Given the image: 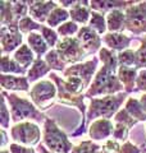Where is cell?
Masks as SVG:
<instances>
[{"label":"cell","instance_id":"ab89813d","mask_svg":"<svg viewBox=\"0 0 146 153\" xmlns=\"http://www.w3.org/2000/svg\"><path fill=\"white\" fill-rule=\"evenodd\" d=\"M128 134H129V128L122 124H114V130H113V139L118 142H128Z\"/></svg>","mask_w":146,"mask_h":153},{"label":"cell","instance_id":"484cf974","mask_svg":"<svg viewBox=\"0 0 146 153\" xmlns=\"http://www.w3.org/2000/svg\"><path fill=\"white\" fill-rule=\"evenodd\" d=\"M124 108L127 110L128 114L135 119V120H137L138 123L146 121V112L144 111L142 106H141L140 100L133 98V97H128V100L126 101Z\"/></svg>","mask_w":146,"mask_h":153},{"label":"cell","instance_id":"60d3db41","mask_svg":"<svg viewBox=\"0 0 146 153\" xmlns=\"http://www.w3.org/2000/svg\"><path fill=\"white\" fill-rule=\"evenodd\" d=\"M120 148H122V144L110 138V139L105 140L104 144L101 146V152L103 153H119L120 152Z\"/></svg>","mask_w":146,"mask_h":153},{"label":"cell","instance_id":"f546056e","mask_svg":"<svg viewBox=\"0 0 146 153\" xmlns=\"http://www.w3.org/2000/svg\"><path fill=\"white\" fill-rule=\"evenodd\" d=\"M45 61L49 65V68L51 70H56V71H63L67 69V64L63 61V59L60 57L59 52H58L55 49L49 50V52L45 55Z\"/></svg>","mask_w":146,"mask_h":153},{"label":"cell","instance_id":"603a6c76","mask_svg":"<svg viewBox=\"0 0 146 153\" xmlns=\"http://www.w3.org/2000/svg\"><path fill=\"white\" fill-rule=\"evenodd\" d=\"M13 59L21 66H23L24 69H27V68H31L33 65V63H35V60L37 57L35 55V52L30 49V46L23 44L16 52H14Z\"/></svg>","mask_w":146,"mask_h":153},{"label":"cell","instance_id":"83f0119b","mask_svg":"<svg viewBox=\"0 0 146 153\" xmlns=\"http://www.w3.org/2000/svg\"><path fill=\"white\" fill-rule=\"evenodd\" d=\"M13 23H18L14 17V12H13V1H0V25L2 27L4 26H9Z\"/></svg>","mask_w":146,"mask_h":153},{"label":"cell","instance_id":"52a82bcc","mask_svg":"<svg viewBox=\"0 0 146 153\" xmlns=\"http://www.w3.org/2000/svg\"><path fill=\"white\" fill-rule=\"evenodd\" d=\"M11 137L13 143L26 147L38 146L41 140V129L33 121H22L11 128Z\"/></svg>","mask_w":146,"mask_h":153},{"label":"cell","instance_id":"f35d334b","mask_svg":"<svg viewBox=\"0 0 146 153\" xmlns=\"http://www.w3.org/2000/svg\"><path fill=\"white\" fill-rule=\"evenodd\" d=\"M135 68L137 70L146 69V38L141 42V46L136 50V63Z\"/></svg>","mask_w":146,"mask_h":153},{"label":"cell","instance_id":"f6af8a7d","mask_svg":"<svg viewBox=\"0 0 146 153\" xmlns=\"http://www.w3.org/2000/svg\"><path fill=\"white\" fill-rule=\"evenodd\" d=\"M0 134H2V148L4 149L5 148V146H7V143H8V134H7V131H5V129H2L0 130Z\"/></svg>","mask_w":146,"mask_h":153},{"label":"cell","instance_id":"5bb4252c","mask_svg":"<svg viewBox=\"0 0 146 153\" xmlns=\"http://www.w3.org/2000/svg\"><path fill=\"white\" fill-rule=\"evenodd\" d=\"M0 84L3 91L9 92H30V82L24 75L0 74Z\"/></svg>","mask_w":146,"mask_h":153},{"label":"cell","instance_id":"9c48e42d","mask_svg":"<svg viewBox=\"0 0 146 153\" xmlns=\"http://www.w3.org/2000/svg\"><path fill=\"white\" fill-rule=\"evenodd\" d=\"M55 50L59 52L63 61L68 65H75L82 63L87 56V52L85 51L84 46L81 45L80 40L77 37H69V38H60L58 42Z\"/></svg>","mask_w":146,"mask_h":153},{"label":"cell","instance_id":"f907efd6","mask_svg":"<svg viewBox=\"0 0 146 153\" xmlns=\"http://www.w3.org/2000/svg\"><path fill=\"white\" fill-rule=\"evenodd\" d=\"M142 152H144V153H146V148H145V149H144V151H142Z\"/></svg>","mask_w":146,"mask_h":153},{"label":"cell","instance_id":"2e32d148","mask_svg":"<svg viewBox=\"0 0 146 153\" xmlns=\"http://www.w3.org/2000/svg\"><path fill=\"white\" fill-rule=\"evenodd\" d=\"M103 40L109 50L122 52L124 50H128L133 37L124 35L123 32H108L106 35H104Z\"/></svg>","mask_w":146,"mask_h":153},{"label":"cell","instance_id":"e0dca14e","mask_svg":"<svg viewBox=\"0 0 146 153\" xmlns=\"http://www.w3.org/2000/svg\"><path fill=\"white\" fill-rule=\"evenodd\" d=\"M91 13L92 9L90 7V1L86 0H78L75 7L71 8L69 14H71V21L77 23V25H89L90 19H91Z\"/></svg>","mask_w":146,"mask_h":153},{"label":"cell","instance_id":"1f68e13d","mask_svg":"<svg viewBox=\"0 0 146 153\" xmlns=\"http://www.w3.org/2000/svg\"><path fill=\"white\" fill-rule=\"evenodd\" d=\"M71 153H101V146L94 140H82L80 144L75 146Z\"/></svg>","mask_w":146,"mask_h":153},{"label":"cell","instance_id":"44dd1931","mask_svg":"<svg viewBox=\"0 0 146 153\" xmlns=\"http://www.w3.org/2000/svg\"><path fill=\"white\" fill-rule=\"evenodd\" d=\"M51 71V69L49 68V65L46 64L45 59H41V57H37L35 60V63L28 69L27 73V78L30 83H37L38 79H41L42 76H45L46 74H49ZM42 80V79H41Z\"/></svg>","mask_w":146,"mask_h":153},{"label":"cell","instance_id":"277c9868","mask_svg":"<svg viewBox=\"0 0 146 153\" xmlns=\"http://www.w3.org/2000/svg\"><path fill=\"white\" fill-rule=\"evenodd\" d=\"M53 82L55 83L56 88H58V100L59 102L68 105V106H73V107H77L78 111L82 115V120L80 123L78 128L76 129V131L72 134V137H80V135H84L86 133V112H87V106L85 105V93L82 94H77L75 93L73 91L69 89V87L67 85V82L64 78H62L58 74L55 73H50L49 75Z\"/></svg>","mask_w":146,"mask_h":153},{"label":"cell","instance_id":"681fc988","mask_svg":"<svg viewBox=\"0 0 146 153\" xmlns=\"http://www.w3.org/2000/svg\"><path fill=\"white\" fill-rule=\"evenodd\" d=\"M0 153H11V151L7 149V148H4V149H2V152H0Z\"/></svg>","mask_w":146,"mask_h":153},{"label":"cell","instance_id":"3957f363","mask_svg":"<svg viewBox=\"0 0 146 153\" xmlns=\"http://www.w3.org/2000/svg\"><path fill=\"white\" fill-rule=\"evenodd\" d=\"M2 94L7 98L9 108L12 114V121L14 124L22 121H33V123H44L46 120L45 114L38 110L31 100L26 97H21L17 93L7 92L2 89Z\"/></svg>","mask_w":146,"mask_h":153},{"label":"cell","instance_id":"f1b7e54d","mask_svg":"<svg viewBox=\"0 0 146 153\" xmlns=\"http://www.w3.org/2000/svg\"><path fill=\"white\" fill-rule=\"evenodd\" d=\"M90 28H92L95 32H97L99 35H106V31H108V26H106V16L103 13L99 12H94L91 13V19L89 22Z\"/></svg>","mask_w":146,"mask_h":153},{"label":"cell","instance_id":"74e56055","mask_svg":"<svg viewBox=\"0 0 146 153\" xmlns=\"http://www.w3.org/2000/svg\"><path fill=\"white\" fill-rule=\"evenodd\" d=\"M118 63L119 66H132L136 63V51L133 50H124L118 52Z\"/></svg>","mask_w":146,"mask_h":153},{"label":"cell","instance_id":"d590c367","mask_svg":"<svg viewBox=\"0 0 146 153\" xmlns=\"http://www.w3.org/2000/svg\"><path fill=\"white\" fill-rule=\"evenodd\" d=\"M8 106L9 105L7 98L2 94V107H0V125H2V129H8L11 126L12 114H11V108Z\"/></svg>","mask_w":146,"mask_h":153},{"label":"cell","instance_id":"7402d4cb","mask_svg":"<svg viewBox=\"0 0 146 153\" xmlns=\"http://www.w3.org/2000/svg\"><path fill=\"white\" fill-rule=\"evenodd\" d=\"M27 45L35 52L36 57H41L42 59V56L49 52V46L45 42V40H44V37L41 36V33H37V32L30 33L27 36Z\"/></svg>","mask_w":146,"mask_h":153},{"label":"cell","instance_id":"8d00e7d4","mask_svg":"<svg viewBox=\"0 0 146 153\" xmlns=\"http://www.w3.org/2000/svg\"><path fill=\"white\" fill-rule=\"evenodd\" d=\"M13 12L17 22L28 17L30 16V1H13Z\"/></svg>","mask_w":146,"mask_h":153},{"label":"cell","instance_id":"7a4b0ae2","mask_svg":"<svg viewBox=\"0 0 146 153\" xmlns=\"http://www.w3.org/2000/svg\"><path fill=\"white\" fill-rule=\"evenodd\" d=\"M128 93L120 92L113 96H104V97H96L90 100V105L86 112V126L97 120V119H109L115 116V114L120 110V106L124 101H127Z\"/></svg>","mask_w":146,"mask_h":153},{"label":"cell","instance_id":"816d5d0a","mask_svg":"<svg viewBox=\"0 0 146 153\" xmlns=\"http://www.w3.org/2000/svg\"><path fill=\"white\" fill-rule=\"evenodd\" d=\"M101 153H103V152H101Z\"/></svg>","mask_w":146,"mask_h":153},{"label":"cell","instance_id":"4316f807","mask_svg":"<svg viewBox=\"0 0 146 153\" xmlns=\"http://www.w3.org/2000/svg\"><path fill=\"white\" fill-rule=\"evenodd\" d=\"M71 18V14L69 10H67L65 8H62V7H58L55 8L54 10L51 12L50 17L47 18L46 21V25L50 27V28H58L59 26H62L63 23L68 22V19Z\"/></svg>","mask_w":146,"mask_h":153},{"label":"cell","instance_id":"e575fe53","mask_svg":"<svg viewBox=\"0 0 146 153\" xmlns=\"http://www.w3.org/2000/svg\"><path fill=\"white\" fill-rule=\"evenodd\" d=\"M113 121H114V124H122V125H126L129 129L133 128L136 124L138 123L137 120H135V119L131 116V115L128 114V111L124 107L120 108L119 111L115 114V116L113 117Z\"/></svg>","mask_w":146,"mask_h":153},{"label":"cell","instance_id":"ac0fdd59","mask_svg":"<svg viewBox=\"0 0 146 153\" xmlns=\"http://www.w3.org/2000/svg\"><path fill=\"white\" fill-rule=\"evenodd\" d=\"M136 1H111V0H91L90 1V7L94 12H99L103 14H108L111 10H115V9H120V10H126L128 7L133 5Z\"/></svg>","mask_w":146,"mask_h":153},{"label":"cell","instance_id":"cb8c5ba5","mask_svg":"<svg viewBox=\"0 0 146 153\" xmlns=\"http://www.w3.org/2000/svg\"><path fill=\"white\" fill-rule=\"evenodd\" d=\"M0 70H2V74H9V75H14V74L24 75L28 73L27 69L21 66L9 55H2V66H0Z\"/></svg>","mask_w":146,"mask_h":153},{"label":"cell","instance_id":"5b68a950","mask_svg":"<svg viewBox=\"0 0 146 153\" xmlns=\"http://www.w3.org/2000/svg\"><path fill=\"white\" fill-rule=\"evenodd\" d=\"M124 87L120 83L117 73L106 66H101L97 70L94 80L89 89L85 92L86 98H96L97 96H113L120 92H124Z\"/></svg>","mask_w":146,"mask_h":153},{"label":"cell","instance_id":"8992f818","mask_svg":"<svg viewBox=\"0 0 146 153\" xmlns=\"http://www.w3.org/2000/svg\"><path fill=\"white\" fill-rule=\"evenodd\" d=\"M42 144L53 153H71L75 148L68 135L51 117H46L44 121Z\"/></svg>","mask_w":146,"mask_h":153},{"label":"cell","instance_id":"4dcf8cb0","mask_svg":"<svg viewBox=\"0 0 146 153\" xmlns=\"http://www.w3.org/2000/svg\"><path fill=\"white\" fill-rule=\"evenodd\" d=\"M42 25H40L38 22H36L35 19H32L30 16L21 19V21L18 22V28L19 31L22 32V35H30V33H33L36 31H40L41 30Z\"/></svg>","mask_w":146,"mask_h":153},{"label":"cell","instance_id":"b9f144b4","mask_svg":"<svg viewBox=\"0 0 146 153\" xmlns=\"http://www.w3.org/2000/svg\"><path fill=\"white\" fill-rule=\"evenodd\" d=\"M135 92H144L146 93V69L138 70L137 79H136V89Z\"/></svg>","mask_w":146,"mask_h":153},{"label":"cell","instance_id":"30bf717a","mask_svg":"<svg viewBox=\"0 0 146 153\" xmlns=\"http://www.w3.org/2000/svg\"><path fill=\"white\" fill-rule=\"evenodd\" d=\"M126 30L138 36L146 33V1L135 3L124 10Z\"/></svg>","mask_w":146,"mask_h":153},{"label":"cell","instance_id":"6da1fadb","mask_svg":"<svg viewBox=\"0 0 146 153\" xmlns=\"http://www.w3.org/2000/svg\"><path fill=\"white\" fill-rule=\"evenodd\" d=\"M97 64H99V57L94 56L89 61L68 66L63 75L69 89L77 94L85 93L96 75Z\"/></svg>","mask_w":146,"mask_h":153},{"label":"cell","instance_id":"bcb514c9","mask_svg":"<svg viewBox=\"0 0 146 153\" xmlns=\"http://www.w3.org/2000/svg\"><path fill=\"white\" fill-rule=\"evenodd\" d=\"M77 1H78V0H67V1H65V0H62L60 4L63 5V8H68V7H71V8H72V7H75V5H76Z\"/></svg>","mask_w":146,"mask_h":153},{"label":"cell","instance_id":"7bdbcfd3","mask_svg":"<svg viewBox=\"0 0 146 153\" xmlns=\"http://www.w3.org/2000/svg\"><path fill=\"white\" fill-rule=\"evenodd\" d=\"M8 149L11 151V153H36L35 148L26 147V146L18 144V143H11Z\"/></svg>","mask_w":146,"mask_h":153},{"label":"cell","instance_id":"ee69618b","mask_svg":"<svg viewBox=\"0 0 146 153\" xmlns=\"http://www.w3.org/2000/svg\"><path fill=\"white\" fill-rule=\"evenodd\" d=\"M119 153H142V149H141L140 147H137L136 144H133V143L126 142V143L122 144Z\"/></svg>","mask_w":146,"mask_h":153},{"label":"cell","instance_id":"8fae6325","mask_svg":"<svg viewBox=\"0 0 146 153\" xmlns=\"http://www.w3.org/2000/svg\"><path fill=\"white\" fill-rule=\"evenodd\" d=\"M0 45H2V55H8L16 52L23 45V35L18 28V23L0 28Z\"/></svg>","mask_w":146,"mask_h":153},{"label":"cell","instance_id":"c3c4849f","mask_svg":"<svg viewBox=\"0 0 146 153\" xmlns=\"http://www.w3.org/2000/svg\"><path fill=\"white\" fill-rule=\"evenodd\" d=\"M37 149H38V153H53V152L49 151L44 144H38L37 146Z\"/></svg>","mask_w":146,"mask_h":153},{"label":"cell","instance_id":"9a60e30c","mask_svg":"<svg viewBox=\"0 0 146 153\" xmlns=\"http://www.w3.org/2000/svg\"><path fill=\"white\" fill-rule=\"evenodd\" d=\"M59 5L55 1H30V16L40 25L46 23L51 12Z\"/></svg>","mask_w":146,"mask_h":153},{"label":"cell","instance_id":"d6a6232c","mask_svg":"<svg viewBox=\"0 0 146 153\" xmlns=\"http://www.w3.org/2000/svg\"><path fill=\"white\" fill-rule=\"evenodd\" d=\"M40 32H41V36L44 37L45 42L47 44V46L50 47V49H55L58 42L60 41L58 32L54 30V28H50L49 26H42Z\"/></svg>","mask_w":146,"mask_h":153},{"label":"cell","instance_id":"d4e9b609","mask_svg":"<svg viewBox=\"0 0 146 153\" xmlns=\"http://www.w3.org/2000/svg\"><path fill=\"white\" fill-rule=\"evenodd\" d=\"M99 60L103 63V66H106L117 73L119 68L118 63V54H115V51L109 50L108 47H101V50L99 51Z\"/></svg>","mask_w":146,"mask_h":153},{"label":"cell","instance_id":"836d02e7","mask_svg":"<svg viewBox=\"0 0 146 153\" xmlns=\"http://www.w3.org/2000/svg\"><path fill=\"white\" fill-rule=\"evenodd\" d=\"M80 31V26L77 23L72 22V21H68L65 23H63L62 26H59L56 28V32L58 35L62 36V38H69L73 37L75 35H77Z\"/></svg>","mask_w":146,"mask_h":153},{"label":"cell","instance_id":"7dc6e473","mask_svg":"<svg viewBox=\"0 0 146 153\" xmlns=\"http://www.w3.org/2000/svg\"><path fill=\"white\" fill-rule=\"evenodd\" d=\"M138 100H140V103H141V106H142L144 111L146 112V93H144Z\"/></svg>","mask_w":146,"mask_h":153},{"label":"cell","instance_id":"7c38bea8","mask_svg":"<svg viewBox=\"0 0 146 153\" xmlns=\"http://www.w3.org/2000/svg\"><path fill=\"white\" fill-rule=\"evenodd\" d=\"M76 37L80 40L81 45L84 46L85 51L87 52V55L95 54L96 51L101 50V41L103 40H101L99 33L95 32L89 26H82Z\"/></svg>","mask_w":146,"mask_h":153},{"label":"cell","instance_id":"d6986e66","mask_svg":"<svg viewBox=\"0 0 146 153\" xmlns=\"http://www.w3.org/2000/svg\"><path fill=\"white\" fill-rule=\"evenodd\" d=\"M138 70L135 66H119L117 75L120 80V83L124 87V92L132 93L136 89V79H137Z\"/></svg>","mask_w":146,"mask_h":153},{"label":"cell","instance_id":"ffe728a7","mask_svg":"<svg viewBox=\"0 0 146 153\" xmlns=\"http://www.w3.org/2000/svg\"><path fill=\"white\" fill-rule=\"evenodd\" d=\"M108 32H123L126 30V13L120 9H115L106 14Z\"/></svg>","mask_w":146,"mask_h":153},{"label":"cell","instance_id":"ba28073f","mask_svg":"<svg viewBox=\"0 0 146 153\" xmlns=\"http://www.w3.org/2000/svg\"><path fill=\"white\" fill-rule=\"evenodd\" d=\"M28 93L35 106L42 111L50 107L58 97V88L51 79H44L33 84Z\"/></svg>","mask_w":146,"mask_h":153},{"label":"cell","instance_id":"4fadbf2b","mask_svg":"<svg viewBox=\"0 0 146 153\" xmlns=\"http://www.w3.org/2000/svg\"><path fill=\"white\" fill-rule=\"evenodd\" d=\"M114 130V123L109 120V119H97V120L92 121L89 128H87V133L91 140H108L110 137L113 135Z\"/></svg>","mask_w":146,"mask_h":153}]
</instances>
